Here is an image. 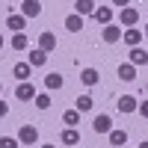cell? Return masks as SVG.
Wrapping results in <instances>:
<instances>
[{
  "label": "cell",
  "instance_id": "6da1fadb",
  "mask_svg": "<svg viewBox=\"0 0 148 148\" xmlns=\"http://www.w3.org/2000/svg\"><path fill=\"white\" fill-rule=\"evenodd\" d=\"M136 21H139V9H133V6H125V9H119V24L121 27H136Z\"/></svg>",
  "mask_w": 148,
  "mask_h": 148
},
{
  "label": "cell",
  "instance_id": "7a4b0ae2",
  "mask_svg": "<svg viewBox=\"0 0 148 148\" xmlns=\"http://www.w3.org/2000/svg\"><path fill=\"white\" fill-rule=\"evenodd\" d=\"M18 142H21V145H36V142H39V127L21 125V130H18Z\"/></svg>",
  "mask_w": 148,
  "mask_h": 148
},
{
  "label": "cell",
  "instance_id": "3957f363",
  "mask_svg": "<svg viewBox=\"0 0 148 148\" xmlns=\"http://www.w3.org/2000/svg\"><path fill=\"white\" fill-rule=\"evenodd\" d=\"M36 95H39V92H36V86H33V80H27V83H18V89H15V98H18V101H36Z\"/></svg>",
  "mask_w": 148,
  "mask_h": 148
},
{
  "label": "cell",
  "instance_id": "277c9868",
  "mask_svg": "<svg viewBox=\"0 0 148 148\" xmlns=\"http://www.w3.org/2000/svg\"><path fill=\"white\" fill-rule=\"evenodd\" d=\"M21 15L24 18H39L42 15V0H21Z\"/></svg>",
  "mask_w": 148,
  "mask_h": 148
},
{
  "label": "cell",
  "instance_id": "5b68a950",
  "mask_svg": "<svg viewBox=\"0 0 148 148\" xmlns=\"http://www.w3.org/2000/svg\"><path fill=\"white\" fill-rule=\"evenodd\" d=\"M12 77H15L18 83H27L33 77V65L30 62H15V65H12Z\"/></svg>",
  "mask_w": 148,
  "mask_h": 148
},
{
  "label": "cell",
  "instance_id": "8992f818",
  "mask_svg": "<svg viewBox=\"0 0 148 148\" xmlns=\"http://www.w3.org/2000/svg\"><path fill=\"white\" fill-rule=\"evenodd\" d=\"M39 51H45V53H51V51H56V36L51 33V30H45V33H39Z\"/></svg>",
  "mask_w": 148,
  "mask_h": 148
},
{
  "label": "cell",
  "instance_id": "52a82bcc",
  "mask_svg": "<svg viewBox=\"0 0 148 148\" xmlns=\"http://www.w3.org/2000/svg\"><path fill=\"white\" fill-rule=\"evenodd\" d=\"M121 27H116V24H107V27L101 30V39L107 42V45H116V42H121Z\"/></svg>",
  "mask_w": 148,
  "mask_h": 148
},
{
  "label": "cell",
  "instance_id": "ba28073f",
  "mask_svg": "<svg viewBox=\"0 0 148 148\" xmlns=\"http://www.w3.org/2000/svg\"><path fill=\"white\" fill-rule=\"evenodd\" d=\"M139 110V101L133 95H121L119 98V113H125V116H130V113H136Z\"/></svg>",
  "mask_w": 148,
  "mask_h": 148
},
{
  "label": "cell",
  "instance_id": "9c48e42d",
  "mask_svg": "<svg viewBox=\"0 0 148 148\" xmlns=\"http://www.w3.org/2000/svg\"><path fill=\"white\" fill-rule=\"evenodd\" d=\"M92 130H95V133H110V130H113V119L104 116V113L95 116V119H92Z\"/></svg>",
  "mask_w": 148,
  "mask_h": 148
},
{
  "label": "cell",
  "instance_id": "30bf717a",
  "mask_svg": "<svg viewBox=\"0 0 148 148\" xmlns=\"http://www.w3.org/2000/svg\"><path fill=\"white\" fill-rule=\"evenodd\" d=\"M59 139H62V145H68V148H77L80 145V130L77 127H65Z\"/></svg>",
  "mask_w": 148,
  "mask_h": 148
},
{
  "label": "cell",
  "instance_id": "8fae6325",
  "mask_svg": "<svg viewBox=\"0 0 148 148\" xmlns=\"http://www.w3.org/2000/svg\"><path fill=\"white\" fill-rule=\"evenodd\" d=\"M98 80H101L98 68H83V71H80V83H83V86H89V89H92V86H98Z\"/></svg>",
  "mask_w": 148,
  "mask_h": 148
},
{
  "label": "cell",
  "instance_id": "7c38bea8",
  "mask_svg": "<svg viewBox=\"0 0 148 148\" xmlns=\"http://www.w3.org/2000/svg\"><path fill=\"white\" fill-rule=\"evenodd\" d=\"M142 30H133V27H127L125 33H121V39H125V45H130V47H139V42H142Z\"/></svg>",
  "mask_w": 148,
  "mask_h": 148
},
{
  "label": "cell",
  "instance_id": "4fadbf2b",
  "mask_svg": "<svg viewBox=\"0 0 148 148\" xmlns=\"http://www.w3.org/2000/svg\"><path fill=\"white\" fill-rule=\"evenodd\" d=\"M92 18L101 24V27H107V24H113V9H110V6H98Z\"/></svg>",
  "mask_w": 148,
  "mask_h": 148
},
{
  "label": "cell",
  "instance_id": "5bb4252c",
  "mask_svg": "<svg viewBox=\"0 0 148 148\" xmlns=\"http://www.w3.org/2000/svg\"><path fill=\"white\" fill-rule=\"evenodd\" d=\"M6 27L12 33H24V30H27V18H24V15H9L6 18Z\"/></svg>",
  "mask_w": 148,
  "mask_h": 148
},
{
  "label": "cell",
  "instance_id": "9a60e30c",
  "mask_svg": "<svg viewBox=\"0 0 148 148\" xmlns=\"http://www.w3.org/2000/svg\"><path fill=\"white\" fill-rule=\"evenodd\" d=\"M62 83H65L62 74L53 71V74H47V77H45V89H47V92H59V89H62Z\"/></svg>",
  "mask_w": 148,
  "mask_h": 148
},
{
  "label": "cell",
  "instance_id": "2e32d148",
  "mask_svg": "<svg viewBox=\"0 0 148 148\" xmlns=\"http://www.w3.org/2000/svg\"><path fill=\"white\" fill-rule=\"evenodd\" d=\"M110 145H113V148H125L127 145V130H110Z\"/></svg>",
  "mask_w": 148,
  "mask_h": 148
},
{
  "label": "cell",
  "instance_id": "e0dca14e",
  "mask_svg": "<svg viewBox=\"0 0 148 148\" xmlns=\"http://www.w3.org/2000/svg\"><path fill=\"white\" fill-rule=\"evenodd\" d=\"M27 62H30L33 68H42V65L47 62V53H45V51H39V47H33L30 56H27Z\"/></svg>",
  "mask_w": 148,
  "mask_h": 148
},
{
  "label": "cell",
  "instance_id": "ac0fdd59",
  "mask_svg": "<svg viewBox=\"0 0 148 148\" xmlns=\"http://www.w3.org/2000/svg\"><path fill=\"white\" fill-rule=\"evenodd\" d=\"M130 65H148V51H142V47H130Z\"/></svg>",
  "mask_w": 148,
  "mask_h": 148
},
{
  "label": "cell",
  "instance_id": "d6986e66",
  "mask_svg": "<svg viewBox=\"0 0 148 148\" xmlns=\"http://www.w3.org/2000/svg\"><path fill=\"white\" fill-rule=\"evenodd\" d=\"M65 30H68V33H80V30H83V15H77V12L68 15V18H65Z\"/></svg>",
  "mask_w": 148,
  "mask_h": 148
},
{
  "label": "cell",
  "instance_id": "ffe728a7",
  "mask_svg": "<svg viewBox=\"0 0 148 148\" xmlns=\"http://www.w3.org/2000/svg\"><path fill=\"white\" fill-rule=\"evenodd\" d=\"M119 77H121V80H127V83H130V80H136V65L121 62V65H119Z\"/></svg>",
  "mask_w": 148,
  "mask_h": 148
},
{
  "label": "cell",
  "instance_id": "44dd1931",
  "mask_svg": "<svg viewBox=\"0 0 148 148\" xmlns=\"http://www.w3.org/2000/svg\"><path fill=\"white\" fill-rule=\"evenodd\" d=\"M92 107H95V98H92V95H77V104H74V110H80V113H89Z\"/></svg>",
  "mask_w": 148,
  "mask_h": 148
},
{
  "label": "cell",
  "instance_id": "7402d4cb",
  "mask_svg": "<svg viewBox=\"0 0 148 148\" xmlns=\"http://www.w3.org/2000/svg\"><path fill=\"white\" fill-rule=\"evenodd\" d=\"M62 125L65 127H77L80 125V110H65L62 113Z\"/></svg>",
  "mask_w": 148,
  "mask_h": 148
},
{
  "label": "cell",
  "instance_id": "603a6c76",
  "mask_svg": "<svg viewBox=\"0 0 148 148\" xmlns=\"http://www.w3.org/2000/svg\"><path fill=\"white\" fill-rule=\"evenodd\" d=\"M74 9H77V15H95V0H77V6H74Z\"/></svg>",
  "mask_w": 148,
  "mask_h": 148
},
{
  "label": "cell",
  "instance_id": "cb8c5ba5",
  "mask_svg": "<svg viewBox=\"0 0 148 148\" xmlns=\"http://www.w3.org/2000/svg\"><path fill=\"white\" fill-rule=\"evenodd\" d=\"M27 47H30V39H27L24 33H15V36H12V51H27Z\"/></svg>",
  "mask_w": 148,
  "mask_h": 148
},
{
  "label": "cell",
  "instance_id": "d4e9b609",
  "mask_svg": "<svg viewBox=\"0 0 148 148\" xmlns=\"http://www.w3.org/2000/svg\"><path fill=\"white\" fill-rule=\"evenodd\" d=\"M33 104L39 107V110H51L53 101H51V95H47V92H42V95H36V101H33Z\"/></svg>",
  "mask_w": 148,
  "mask_h": 148
},
{
  "label": "cell",
  "instance_id": "484cf974",
  "mask_svg": "<svg viewBox=\"0 0 148 148\" xmlns=\"http://www.w3.org/2000/svg\"><path fill=\"white\" fill-rule=\"evenodd\" d=\"M21 142L15 139V136H0V148H18Z\"/></svg>",
  "mask_w": 148,
  "mask_h": 148
},
{
  "label": "cell",
  "instance_id": "4316f807",
  "mask_svg": "<svg viewBox=\"0 0 148 148\" xmlns=\"http://www.w3.org/2000/svg\"><path fill=\"white\" fill-rule=\"evenodd\" d=\"M136 113H139L142 119H148V101H139V110H136Z\"/></svg>",
  "mask_w": 148,
  "mask_h": 148
},
{
  "label": "cell",
  "instance_id": "83f0119b",
  "mask_svg": "<svg viewBox=\"0 0 148 148\" xmlns=\"http://www.w3.org/2000/svg\"><path fill=\"white\" fill-rule=\"evenodd\" d=\"M3 116H9V104H6V101H0V119H3Z\"/></svg>",
  "mask_w": 148,
  "mask_h": 148
},
{
  "label": "cell",
  "instance_id": "f1b7e54d",
  "mask_svg": "<svg viewBox=\"0 0 148 148\" xmlns=\"http://www.w3.org/2000/svg\"><path fill=\"white\" fill-rule=\"evenodd\" d=\"M113 6H119V9H125V6H130V0H113Z\"/></svg>",
  "mask_w": 148,
  "mask_h": 148
},
{
  "label": "cell",
  "instance_id": "f546056e",
  "mask_svg": "<svg viewBox=\"0 0 148 148\" xmlns=\"http://www.w3.org/2000/svg\"><path fill=\"white\" fill-rule=\"evenodd\" d=\"M139 148H148V142H139Z\"/></svg>",
  "mask_w": 148,
  "mask_h": 148
},
{
  "label": "cell",
  "instance_id": "4dcf8cb0",
  "mask_svg": "<svg viewBox=\"0 0 148 148\" xmlns=\"http://www.w3.org/2000/svg\"><path fill=\"white\" fill-rule=\"evenodd\" d=\"M42 148H53V145H51V142H47V145H42Z\"/></svg>",
  "mask_w": 148,
  "mask_h": 148
},
{
  "label": "cell",
  "instance_id": "1f68e13d",
  "mask_svg": "<svg viewBox=\"0 0 148 148\" xmlns=\"http://www.w3.org/2000/svg\"><path fill=\"white\" fill-rule=\"evenodd\" d=\"M0 47H3V36H0Z\"/></svg>",
  "mask_w": 148,
  "mask_h": 148
},
{
  "label": "cell",
  "instance_id": "d6a6232c",
  "mask_svg": "<svg viewBox=\"0 0 148 148\" xmlns=\"http://www.w3.org/2000/svg\"><path fill=\"white\" fill-rule=\"evenodd\" d=\"M142 33H145V36H148V27H145V30H142Z\"/></svg>",
  "mask_w": 148,
  "mask_h": 148
},
{
  "label": "cell",
  "instance_id": "836d02e7",
  "mask_svg": "<svg viewBox=\"0 0 148 148\" xmlns=\"http://www.w3.org/2000/svg\"><path fill=\"white\" fill-rule=\"evenodd\" d=\"M0 89H3V83H0Z\"/></svg>",
  "mask_w": 148,
  "mask_h": 148
},
{
  "label": "cell",
  "instance_id": "e575fe53",
  "mask_svg": "<svg viewBox=\"0 0 148 148\" xmlns=\"http://www.w3.org/2000/svg\"><path fill=\"white\" fill-rule=\"evenodd\" d=\"M125 148H127V145H125Z\"/></svg>",
  "mask_w": 148,
  "mask_h": 148
}]
</instances>
